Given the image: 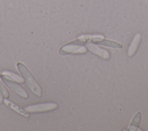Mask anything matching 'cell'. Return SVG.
Instances as JSON below:
<instances>
[{"instance_id":"8fae6325","label":"cell","mask_w":148,"mask_h":131,"mask_svg":"<svg viewBox=\"0 0 148 131\" xmlns=\"http://www.w3.org/2000/svg\"><path fill=\"white\" fill-rule=\"evenodd\" d=\"M0 92L6 98H8L9 96V93L7 88L5 87L2 82L0 80Z\"/></svg>"},{"instance_id":"9c48e42d","label":"cell","mask_w":148,"mask_h":131,"mask_svg":"<svg viewBox=\"0 0 148 131\" xmlns=\"http://www.w3.org/2000/svg\"><path fill=\"white\" fill-rule=\"evenodd\" d=\"M140 119H141V114L140 112H138L134 116V117L131 122V125L129 128V130H130V131L136 130L138 128V126L139 125Z\"/></svg>"},{"instance_id":"5b68a950","label":"cell","mask_w":148,"mask_h":131,"mask_svg":"<svg viewBox=\"0 0 148 131\" xmlns=\"http://www.w3.org/2000/svg\"><path fill=\"white\" fill-rule=\"evenodd\" d=\"M86 39L88 40L89 41L93 43L99 44V45L105 46L110 47H112V48H120L122 47V45L118 42L109 40H106V39H102V38H101L99 37L89 38Z\"/></svg>"},{"instance_id":"7a4b0ae2","label":"cell","mask_w":148,"mask_h":131,"mask_svg":"<svg viewBox=\"0 0 148 131\" xmlns=\"http://www.w3.org/2000/svg\"><path fill=\"white\" fill-rule=\"evenodd\" d=\"M0 77L6 86L13 92L23 98L27 99L28 98V94L27 91L12 77L6 74H1Z\"/></svg>"},{"instance_id":"6da1fadb","label":"cell","mask_w":148,"mask_h":131,"mask_svg":"<svg viewBox=\"0 0 148 131\" xmlns=\"http://www.w3.org/2000/svg\"><path fill=\"white\" fill-rule=\"evenodd\" d=\"M17 67L31 91L36 96L41 97L42 89L28 69L24 64L20 62L17 63Z\"/></svg>"},{"instance_id":"52a82bcc","label":"cell","mask_w":148,"mask_h":131,"mask_svg":"<svg viewBox=\"0 0 148 131\" xmlns=\"http://www.w3.org/2000/svg\"><path fill=\"white\" fill-rule=\"evenodd\" d=\"M4 103L10 109L13 110V111H16L18 114H19L21 115H23L25 117L29 118V114H28V111H27L25 110H24L21 107L18 106L17 104H15L14 103L10 101L8 99H5L3 100Z\"/></svg>"},{"instance_id":"277c9868","label":"cell","mask_w":148,"mask_h":131,"mask_svg":"<svg viewBox=\"0 0 148 131\" xmlns=\"http://www.w3.org/2000/svg\"><path fill=\"white\" fill-rule=\"evenodd\" d=\"M58 107L57 104L54 103H45L33 104L27 106L25 110L29 113H41L52 111Z\"/></svg>"},{"instance_id":"30bf717a","label":"cell","mask_w":148,"mask_h":131,"mask_svg":"<svg viewBox=\"0 0 148 131\" xmlns=\"http://www.w3.org/2000/svg\"><path fill=\"white\" fill-rule=\"evenodd\" d=\"M5 73V74L10 76V77H12L14 80H15L17 82H18V83H24V79L21 77L20 76L15 74L14 73H13V72H4Z\"/></svg>"},{"instance_id":"8992f818","label":"cell","mask_w":148,"mask_h":131,"mask_svg":"<svg viewBox=\"0 0 148 131\" xmlns=\"http://www.w3.org/2000/svg\"><path fill=\"white\" fill-rule=\"evenodd\" d=\"M86 46L90 51L94 53V54L98 55L99 57H101L102 58L106 59L109 58V53L106 50L102 49L91 43H86Z\"/></svg>"},{"instance_id":"3957f363","label":"cell","mask_w":148,"mask_h":131,"mask_svg":"<svg viewBox=\"0 0 148 131\" xmlns=\"http://www.w3.org/2000/svg\"><path fill=\"white\" fill-rule=\"evenodd\" d=\"M86 39L82 38L71 42L62 46L58 50V53L61 55H67L75 52L82 47L86 42Z\"/></svg>"},{"instance_id":"7c38bea8","label":"cell","mask_w":148,"mask_h":131,"mask_svg":"<svg viewBox=\"0 0 148 131\" xmlns=\"http://www.w3.org/2000/svg\"><path fill=\"white\" fill-rule=\"evenodd\" d=\"M2 96H1V93H0V103H2Z\"/></svg>"},{"instance_id":"ba28073f","label":"cell","mask_w":148,"mask_h":131,"mask_svg":"<svg viewBox=\"0 0 148 131\" xmlns=\"http://www.w3.org/2000/svg\"><path fill=\"white\" fill-rule=\"evenodd\" d=\"M140 38H141V36L139 33H138L135 36L132 42H131V44L129 47V49H128V55L129 57L133 55L134 54L136 51L138 45L139 44L140 40Z\"/></svg>"}]
</instances>
